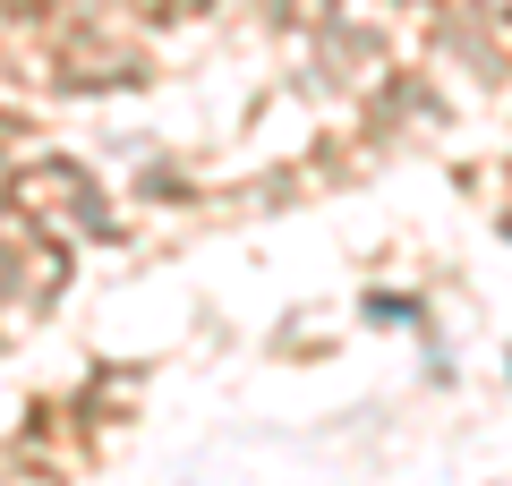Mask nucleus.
Returning <instances> with one entry per match:
<instances>
[{
	"label": "nucleus",
	"instance_id": "7ed1b4c3",
	"mask_svg": "<svg viewBox=\"0 0 512 486\" xmlns=\"http://www.w3.org/2000/svg\"><path fill=\"white\" fill-rule=\"evenodd\" d=\"M0 273H18V299H26V307H52V299H60V282H69V256H60L52 239H35L18 265H0Z\"/></svg>",
	"mask_w": 512,
	"mask_h": 486
},
{
	"label": "nucleus",
	"instance_id": "f257e3e1",
	"mask_svg": "<svg viewBox=\"0 0 512 486\" xmlns=\"http://www.w3.org/2000/svg\"><path fill=\"white\" fill-rule=\"evenodd\" d=\"M9 197L35 205V214H69L77 231H103V239L120 231V222L103 214V188H94V171H86V162H69V154H35V162L18 171V188H9Z\"/></svg>",
	"mask_w": 512,
	"mask_h": 486
},
{
	"label": "nucleus",
	"instance_id": "20e7f679",
	"mask_svg": "<svg viewBox=\"0 0 512 486\" xmlns=\"http://www.w3.org/2000/svg\"><path fill=\"white\" fill-rule=\"evenodd\" d=\"M35 205H18V197H0V265H18L26 248H35Z\"/></svg>",
	"mask_w": 512,
	"mask_h": 486
},
{
	"label": "nucleus",
	"instance_id": "39448f33",
	"mask_svg": "<svg viewBox=\"0 0 512 486\" xmlns=\"http://www.w3.org/2000/svg\"><path fill=\"white\" fill-rule=\"evenodd\" d=\"M197 9H214V0H154V18H197Z\"/></svg>",
	"mask_w": 512,
	"mask_h": 486
},
{
	"label": "nucleus",
	"instance_id": "0eeeda50",
	"mask_svg": "<svg viewBox=\"0 0 512 486\" xmlns=\"http://www.w3.org/2000/svg\"><path fill=\"white\" fill-rule=\"evenodd\" d=\"M18 137H26V128H18V120H9V111H0V154H9V145H18Z\"/></svg>",
	"mask_w": 512,
	"mask_h": 486
},
{
	"label": "nucleus",
	"instance_id": "423d86ee",
	"mask_svg": "<svg viewBox=\"0 0 512 486\" xmlns=\"http://www.w3.org/2000/svg\"><path fill=\"white\" fill-rule=\"evenodd\" d=\"M291 18H333V0H291Z\"/></svg>",
	"mask_w": 512,
	"mask_h": 486
},
{
	"label": "nucleus",
	"instance_id": "f03ea898",
	"mask_svg": "<svg viewBox=\"0 0 512 486\" xmlns=\"http://www.w3.org/2000/svg\"><path fill=\"white\" fill-rule=\"evenodd\" d=\"M60 86H146V60L120 43H69L60 52Z\"/></svg>",
	"mask_w": 512,
	"mask_h": 486
}]
</instances>
